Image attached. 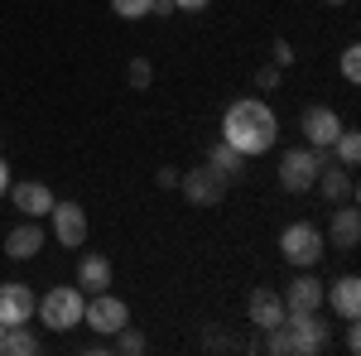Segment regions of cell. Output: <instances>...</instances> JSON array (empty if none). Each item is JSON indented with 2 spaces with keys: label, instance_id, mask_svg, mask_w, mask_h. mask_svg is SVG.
<instances>
[{
  "label": "cell",
  "instance_id": "6da1fadb",
  "mask_svg": "<svg viewBox=\"0 0 361 356\" xmlns=\"http://www.w3.org/2000/svg\"><path fill=\"white\" fill-rule=\"evenodd\" d=\"M222 140L231 149H241V154H270L279 140V116L270 102H260V97H241V102H231L222 111Z\"/></svg>",
  "mask_w": 361,
  "mask_h": 356
},
{
  "label": "cell",
  "instance_id": "7a4b0ae2",
  "mask_svg": "<svg viewBox=\"0 0 361 356\" xmlns=\"http://www.w3.org/2000/svg\"><path fill=\"white\" fill-rule=\"evenodd\" d=\"M265 337H270L265 347L275 356H318L328 347L333 332H328V323H323L318 313H284V323L270 328Z\"/></svg>",
  "mask_w": 361,
  "mask_h": 356
},
{
  "label": "cell",
  "instance_id": "3957f363",
  "mask_svg": "<svg viewBox=\"0 0 361 356\" xmlns=\"http://www.w3.org/2000/svg\"><path fill=\"white\" fill-rule=\"evenodd\" d=\"M82 303L87 294L78 289V284H58V289H49L44 299H39V323L49 332H73V328H82Z\"/></svg>",
  "mask_w": 361,
  "mask_h": 356
},
{
  "label": "cell",
  "instance_id": "277c9868",
  "mask_svg": "<svg viewBox=\"0 0 361 356\" xmlns=\"http://www.w3.org/2000/svg\"><path fill=\"white\" fill-rule=\"evenodd\" d=\"M323 226H313V221H289L284 231H279V255L294 265V270H313L318 260H323Z\"/></svg>",
  "mask_w": 361,
  "mask_h": 356
},
{
  "label": "cell",
  "instance_id": "5b68a950",
  "mask_svg": "<svg viewBox=\"0 0 361 356\" xmlns=\"http://www.w3.org/2000/svg\"><path fill=\"white\" fill-rule=\"evenodd\" d=\"M328 159H333V154H328V149H313V145L284 149V154H279V188L284 192H308L313 178H318V168L328 164Z\"/></svg>",
  "mask_w": 361,
  "mask_h": 356
},
{
  "label": "cell",
  "instance_id": "8992f818",
  "mask_svg": "<svg viewBox=\"0 0 361 356\" xmlns=\"http://www.w3.org/2000/svg\"><path fill=\"white\" fill-rule=\"evenodd\" d=\"M126 323H130V303H126V299H116L111 289L87 294V303H82V328H92L97 337H116Z\"/></svg>",
  "mask_w": 361,
  "mask_h": 356
},
{
  "label": "cell",
  "instance_id": "52a82bcc",
  "mask_svg": "<svg viewBox=\"0 0 361 356\" xmlns=\"http://www.w3.org/2000/svg\"><path fill=\"white\" fill-rule=\"evenodd\" d=\"M49 221H54V241L63 250H78L87 241V212H82V202H73V197L54 202V207H49Z\"/></svg>",
  "mask_w": 361,
  "mask_h": 356
},
{
  "label": "cell",
  "instance_id": "ba28073f",
  "mask_svg": "<svg viewBox=\"0 0 361 356\" xmlns=\"http://www.w3.org/2000/svg\"><path fill=\"white\" fill-rule=\"evenodd\" d=\"M178 192L193 202V207H217L226 192V178L222 173H212V168H188V173H178Z\"/></svg>",
  "mask_w": 361,
  "mask_h": 356
},
{
  "label": "cell",
  "instance_id": "9c48e42d",
  "mask_svg": "<svg viewBox=\"0 0 361 356\" xmlns=\"http://www.w3.org/2000/svg\"><path fill=\"white\" fill-rule=\"evenodd\" d=\"M34 308H39V299H34L29 284H15V279L0 284V328H20V323H29Z\"/></svg>",
  "mask_w": 361,
  "mask_h": 356
},
{
  "label": "cell",
  "instance_id": "30bf717a",
  "mask_svg": "<svg viewBox=\"0 0 361 356\" xmlns=\"http://www.w3.org/2000/svg\"><path fill=\"white\" fill-rule=\"evenodd\" d=\"M299 130H304V140L313 149H333V140L342 135V116H337L333 106H308L304 121H299Z\"/></svg>",
  "mask_w": 361,
  "mask_h": 356
},
{
  "label": "cell",
  "instance_id": "8fae6325",
  "mask_svg": "<svg viewBox=\"0 0 361 356\" xmlns=\"http://www.w3.org/2000/svg\"><path fill=\"white\" fill-rule=\"evenodd\" d=\"M323 289H328V284H323L318 274L299 270L279 299H284V308H289V313H318V308H323Z\"/></svg>",
  "mask_w": 361,
  "mask_h": 356
},
{
  "label": "cell",
  "instance_id": "7c38bea8",
  "mask_svg": "<svg viewBox=\"0 0 361 356\" xmlns=\"http://www.w3.org/2000/svg\"><path fill=\"white\" fill-rule=\"evenodd\" d=\"M323 241H328L333 250H357V241H361V212L352 207V202H337V207H333V221H328Z\"/></svg>",
  "mask_w": 361,
  "mask_h": 356
},
{
  "label": "cell",
  "instance_id": "4fadbf2b",
  "mask_svg": "<svg viewBox=\"0 0 361 356\" xmlns=\"http://www.w3.org/2000/svg\"><path fill=\"white\" fill-rule=\"evenodd\" d=\"M323 303L333 308L342 323H357V318H361V279H357V274L333 279V289H323Z\"/></svg>",
  "mask_w": 361,
  "mask_h": 356
},
{
  "label": "cell",
  "instance_id": "5bb4252c",
  "mask_svg": "<svg viewBox=\"0 0 361 356\" xmlns=\"http://www.w3.org/2000/svg\"><path fill=\"white\" fill-rule=\"evenodd\" d=\"M284 313H289V308H284V299H279L275 289H255V294L246 299V318L255 323V332L279 328V323H284Z\"/></svg>",
  "mask_w": 361,
  "mask_h": 356
},
{
  "label": "cell",
  "instance_id": "9a60e30c",
  "mask_svg": "<svg viewBox=\"0 0 361 356\" xmlns=\"http://www.w3.org/2000/svg\"><path fill=\"white\" fill-rule=\"evenodd\" d=\"M10 202L20 207V217H49V207H54L58 197L49 183H10Z\"/></svg>",
  "mask_w": 361,
  "mask_h": 356
},
{
  "label": "cell",
  "instance_id": "2e32d148",
  "mask_svg": "<svg viewBox=\"0 0 361 356\" xmlns=\"http://www.w3.org/2000/svg\"><path fill=\"white\" fill-rule=\"evenodd\" d=\"M313 188L323 192L328 202H352V192H357V183H352V168H342L337 159H328V164L318 168V178H313Z\"/></svg>",
  "mask_w": 361,
  "mask_h": 356
},
{
  "label": "cell",
  "instance_id": "e0dca14e",
  "mask_svg": "<svg viewBox=\"0 0 361 356\" xmlns=\"http://www.w3.org/2000/svg\"><path fill=\"white\" fill-rule=\"evenodd\" d=\"M44 236H49V231H44L34 217H25L10 236H5V255H10V260H34V255L44 250Z\"/></svg>",
  "mask_w": 361,
  "mask_h": 356
},
{
  "label": "cell",
  "instance_id": "ac0fdd59",
  "mask_svg": "<svg viewBox=\"0 0 361 356\" xmlns=\"http://www.w3.org/2000/svg\"><path fill=\"white\" fill-rule=\"evenodd\" d=\"M111 279H116V270H111L106 255H82V260H78V289H82V294L111 289Z\"/></svg>",
  "mask_w": 361,
  "mask_h": 356
},
{
  "label": "cell",
  "instance_id": "d6986e66",
  "mask_svg": "<svg viewBox=\"0 0 361 356\" xmlns=\"http://www.w3.org/2000/svg\"><path fill=\"white\" fill-rule=\"evenodd\" d=\"M207 168H212V173H222L226 183H231V178H236V173L246 168V154H241V149H231V145L217 135V145L207 149Z\"/></svg>",
  "mask_w": 361,
  "mask_h": 356
},
{
  "label": "cell",
  "instance_id": "ffe728a7",
  "mask_svg": "<svg viewBox=\"0 0 361 356\" xmlns=\"http://www.w3.org/2000/svg\"><path fill=\"white\" fill-rule=\"evenodd\" d=\"M328 154H337V164H342V168H357L361 164V140H357V130H347V125H342V135L333 140V149H328Z\"/></svg>",
  "mask_w": 361,
  "mask_h": 356
},
{
  "label": "cell",
  "instance_id": "44dd1931",
  "mask_svg": "<svg viewBox=\"0 0 361 356\" xmlns=\"http://www.w3.org/2000/svg\"><path fill=\"white\" fill-rule=\"evenodd\" d=\"M5 352H10V356H34V352H39V337L29 332V323L5 328Z\"/></svg>",
  "mask_w": 361,
  "mask_h": 356
},
{
  "label": "cell",
  "instance_id": "7402d4cb",
  "mask_svg": "<svg viewBox=\"0 0 361 356\" xmlns=\"http://www.w3.org/2000/svg\"><path fill=\"white\" fill-rule=\"evenodd\" d=\"M145 347H149V342H145V332H140V328H130V323H126V328L116 332V352H126V356H140Z\"/></svg>",
  "mask_w": 361,
  "mask_h": 356
},
{
  "label": "cell",
  "instance_id": "603a6c76",
  "mask_svg": "<svg viewBox=\"0 0 361 356\" xmlns=\"http://www.w3.org/2000/svg\"><path fill=\"white\" fill-rule=\"evenodd\" d=\"M126 82L135 87V92H145V87L154 82V68H149V58H135V63L126 68Z\"/></svg>",
  "mask_w": 361,
  "mask_h": 356
},
{
  "label": "cell",
  "instance_id": "cb8c5ba5",
  "mask_svg": "<svg viewBox=\"0 0 361 356\" xmlns=\"http://www.w3.org/2000/svg\"><path fill=\"white\" fill-rule=\"evenodd\" d=\"M111 10L121 20H145V15L154 10V0H111Z\"/></svg>",
  "mask_w": 361,
  "mask_h": 356
},
{
  "label": "cell",
  "instance_id": "d4e9b609",
  "mask_svg": "<svg viewBox=\"0 0 361 356\" xmlns=\"http://www.w3.org/2000/svg\"><path fill=\"white\" fill-rule=\"evenodd\" d=\"M342 78H347L352 87L361 82V49H357V44H347V49H342Z\"/></svg>",
  "mask_w": 361,
  "mask_h": 356
},
{
  "label": "cell",
  "instance_id": "484cf974",
  "mask_svg": "<svg viewBox=\"0 0 361 356\" xmlns=\"http://www.w3.org/2000/svg\"><path fill=\"white\" fill-rule=\"evenodd\" d=\"M270 63H275L279 73H284V68L294 63V44H289V39H275V44H270Z\"/></svg>",
  "mask_w": 361,
  "mask_h": 356
},
{
  "label": "cell",
  "instance_id": "4316f807",
  "mask_svg": "<svg viewBox=\"0 0 361 356\" xmlns=\"http://www.w3.org/2000/svg\"><path fill=\"white\" fill-rule=\"evenodd\" d=\"M255 87H260V92H275L279 87V68L275 63H260V68H255Z\"/></svg>",
  "mask_w": 361,
  "mask_h": 356
},
{
  "label": "cell",
  "instance_id": "83f0119b",
  "mask_svg": "<svg viewBox=\"0 0 361 356\" xmlns=\"http://www.w3.org/2000/svg\"><path fill=\"white\" fill-rule=\"evenodd\" d=\"M212 0H173V10H183V15H197V10H207Z\"/></svg>",
  "mask_w": 361,
  "mask_h": 356
},
{
  "label": "cell",
  "instance_id": "f1b7e54d",
  "mask_svg": "<svg viewBox=\"0 0 361 356\" xmlns=\"http://www.w3.org/2000/svg\"><path fill=\"white\" fill-rule=\"evenodd\" d=\"M154 183H159V188H178V173H173V168H159Z\"/></svg>",
  "mask_w": 361,
  "mask_h": 356
},
{
  "label": "cell",
  "instance_id": "f546056e",
  "mask_svg": "<svg viewBox=\"0 0 361 356\" xmlns=\"http://www.w3.org/2000/svg\"><path fill=\"white\" fill-rule=\"evenodd\" d=\"M347 352H352V356L361 352V332H357V323H347Z\"/></svg>",
  "mask_w": 361,
  "mask_h": 356
},
{
  "label": "cell",
  "instance_id": "4dcf8cb0",
  "mask_svg": "<svg viewBox=\"0 0 361 356\" xmlns=\"http://www.w3.org/2000/svg\"><path fill=\"white\" fill-rule=\"evenodd\" d=\"M10 183H15V178H10V164H5V159H0V197H5V192H10Z\"/></svg>",
  "mask_w": 361,
  "mask_h": 356
},
{
  "label": "cell",
  "instance_id": "1f68e13d",
  "mask_svg": "<svg viewBox=\"0 0 361 356\" xmlns=\"http://www.w3.org/2000/svg\"><path fill=\"white\" fill-rule=\"evenodd\" d=\"M149 15H173V0H154V10Z\"/></svg>",
  "mask_w": 361,
  "mask_h": 356
},
{
  "label": "cell",
  "instance_id": "d6a6232c",
  "mask_svg": "<svg viewBox=\"0 0 361 356\" xmlns=\"http://www.w3.org/2000/svg\"><path fill=\"white\" fill-rule=\"evenodd\" d=\"M323 5H347V0H323Z\"/></svg>",
  "mask_w": 361,
  "mask_h": 356
},
{
  "label": "cell",
  "instance_id": "836d02e7",
  "mask_svg": "<svg viewBox=\"0 0 361 356\" xmlns=\"http://www.w3.org/2000/svg\"><path fill=\"white\" fill-rule=\"evenodd\" d=\"M0 352H5V328H0Z\"/></svg>",
  "mask_w": 361,
  "mask_h": 356
}]
</instances>
